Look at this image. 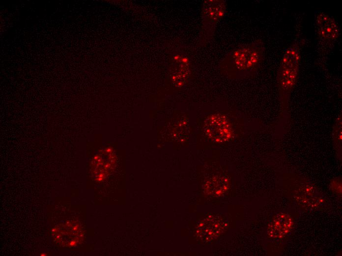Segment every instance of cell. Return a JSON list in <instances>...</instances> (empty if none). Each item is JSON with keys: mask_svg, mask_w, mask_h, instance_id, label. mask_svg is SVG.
<instances>
[{"mask_svg": "<svg viewBox=\"0 0 342 256\" xmlns=\"http://www.w3.org/2000/svg\"><path fill=\"white\" fill-rule=\"evenodd\" d=\"M302 41L296 38L285 50L278 69L277 81L283 111H286L291 93L297 83Z\"/></svg>", "mask_w": 342, "mask_h": 256, "instance_id": "cell-2", "label": "cell"}, {"mask_svg": "<svg viewBox=\"0 0 342 256\" xmlns=\"http://www.w3.org/2000/svg\"><path fill=\"white\" fill-rule=\"evenodd\" d=\"M228 179L223 176H215L209 179L204 185V191L212 196H220L227 191Z\"/></svg>", "mask_w": 342, "mask_h": 256, "instance_id": "cell-8", "label": "cell"}, {"mask_svg": "<svg viewBox=\"0 0 342 256\" xmlns=\"http://www.w3.org/2000/svg\"><path fill=\"white\" fill-rule=\"evenodd\" d=\"M225 223L219 217H208L198 224L197 235L203 241H210L222 233L225 227Z\"/></svg>", "mask_w": 342, "mask_h": 256, "instance_id": "cell-7", "label": "cell"}, {"mask_svg": "<svg viewBox=\"0 0 342 256\" xmlns=\"http://www.w3.org/2000/svg\"><path fill=\"white\" fill-rule=\"evenodd\" d=\"M265 51L264 45L260 41L241 45L221 60L219 69L233 78L249 76L260 68L264 61Z\"/></svg>", "mask_w": 342, "mask_h": 256, "instance_id": "cell-1", "label": "cell"}, {"mask_svg": "<svg viewBox=\"0 0 342 256\" xmlns=\"http://www.w3.org/2000/svg\"><path fill=\"white\" fill-rule=\"evenodd\" d=\"M333 136L335 143L341 144L342 141V119L341 117L335 122L333 130Z\"/></svg>", "mask_w": 342, "mask_h": 256, "instance_id": "cell-9", "label": "cell"}, {"mask_svg": "<svg viewBox=\"0 0 342 256\" xmlns=\"http://www.w3.org/2000/svg\"><path fill=\"white\" fill-rule=\"evenodd\" d=\"M203 129L205 135L216 143L228 141L234 134L232 124L225 115L220 113L208 116L204 121Z\"/></svg>", "mask_w": 342, "mask_h": 256, "instance_id": "cell-4", "label": "cell"}, {"mask_svg": "<svg viewBox=\"0 0 342 256\" xmlns=\"http://www.w3.org/2000/svg\"><path fill=\"white\" fill-rule=\"evenodd\" d=\"M227 2L224 0H204L201 11V32L198 46L204 47L212 39L216 26L226 15Z\"/></svg>", "mask_w": 342, "mask_h": 256, "instance_id": "cell-3", "label": "cell"}, {"mask_svg": "<svg viewBox=\"0 0 342 256\" xmlns=\"http://www.w3.org/2000/svg\"><path fill=\"white\" fill-rule=\"evenodd\" d=\"M314 23L317 35L324 45H333L340 35V28L331 16L320 10L314 12Z\"/></svg>", "mask_w": 342, "mask_h": 256, "instance_id": "cell-5", "label": "cell"}, {"mask_svg": "<svg viewBox=\"0 0 342 256\" xmlns=\"http://www.w3.org/2000/svg\"><path fill=\"white\" fill-rule=\"evenodd\" d=\"M80 232L78 224L68 221L57 225L53 230V236L58 244L70 247L76 243Z\"/></svg>", "mask_w": 342, "mask_h": 256, "instance_id": "cell-6", "label": "cell"}]
</instances>
